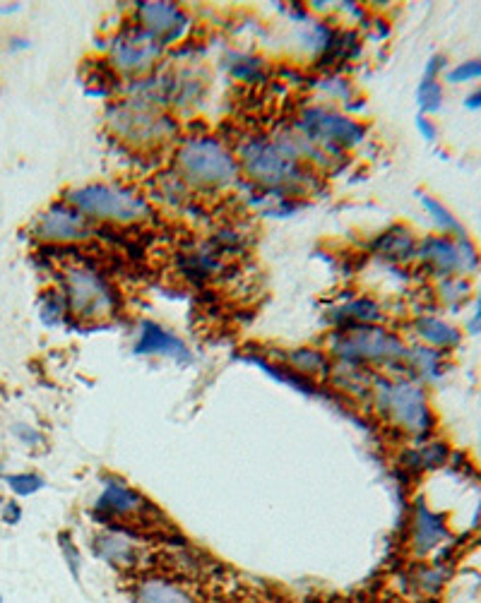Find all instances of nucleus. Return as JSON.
I'll return each mask as SVG.
<instances>
[{"mask_svg":"<svg viewBox=\"0 0 481 603\" xmlns=\"http://www.w3.org/2000/svg\"><path fill=\"white\" fill-rule=\"evenodd\" d=\"M337 322H342L344 327L354 325H376L380 320V306L371 298H354V301L344 303L335 310Z\"/></svg>","mask_w":481,"mask_h":603,"instance_id":"nucleus-21","label":"nucleus"},{"mask_svg":"<svg viewBox=\"0 0 481 603\" xmlns=\"http://www.w3.org/2000/svg\"><path fill=\"white\" fill-rule=\"evenodd\" d=\"M457 246H460V258H462V277L465 274H474L481 265V255L477 246L469 241V236H457Z\"/></svg>","mask_w":481,"mask_h":603,"instance_id":"nucleus-31","label":"nucleus"},{"mask_svg":"<svg viewBox=\"0 0 481 603\" xmlns=\"http://www.w3.org/2000/svg\"><path fill=\"white\" fill-rule=\"evenodd\" d=\"M92 543L97 558L114 567H135L142 560V546L135 541V536L118 529L116 524H111V529L94 536Z\"/></svg>","mask_w":481,"mask_h":603,"instance_id":"nucleus-14","label":"nucleus"},{"mask_svg":"<svg viewBox=\"0 0 481 603\" xmlns=\"http://www.w3.org/2000/svg\"><path fill=\"white\" fill-rule=\"evenodd\" d=\"M239 159L243 171L253 178L255 183L263 185L275 193H287V190H304L306 171L301 161L282 152L275 142L267 140H248L239 149Z\"/></svg>","mask_w":481,"mask_h":603,"instance_id":"nucleus-4","label":"nucleus"},{"mask_svg":"<svg viewBox=\"0 0 481 603\" xmlns=\"http://www.w3.org/2000/svg\"><path fill=\"white\" fill-rule=\"evenodd\" d=\"M373 402L385 419L414 438H426L436 428V416L429 407L426 392L414 380L376 378Z\"/></svg>","mask_w":481,"mask_h":603,"instance_id":"nucleus-1","label":"nucleus"},{"mask_svg":"<svg viewBox=\"0 0 481 603\" xmlns=\"http://www.w3.org/2000/svg\"><path fill=\"white\" fill-rule=\"evenodd\" d=\"M106 121L116 135L133 145H152V142H164L176 135L174 121L166 118L154 101L140 97L109 106Z\"/></svg>","mask_w":481,"mask_h":603,"instance_id":"nucleus-6","label":"nucleus"},{"mask_svg":"<svg viewBox=\"0 0 481 603\" xmlns=\"http://www.w3.org/2000/svg\"><path fill=\"white\" fill-rule=\"evenodd\" d=\"M58 543H61L63 558H65V563H68L70 572H73L75 577H80L82 558H80V551H77V548H75L73 539H70V534H61V536H58Z\"/></svg>","mask_w":481,"mask_h":603,"instance_id":"nucleus-33","label":"nucleus"},{"mask_svg":"<svg viewBox=\"0 0 481 603\" xmlns=\"http://www.w3.org/2000/svg\"><path fill=\"white\" fill-rule=\"evenodd\" d=\"M417 130H419L421 137H424L426 142H433L438 137L436 125H433L426 116H417Z\"/></svg>","mask_w":481,"mask_h":603,"instance_id":"nucleus-37","label":"nucleus"},{"mask_svg":"<svg viewBox=\"0 0 481 603\" xmlns=\"http://www.w3.org/2000/svg\"><path fill=\"white\" fill-rule=\"evenodd\" d=\"M176 171L188 185L217 190L227 188L239 178V161L212 137H190L178 147Z\"/></svg>","mask_w":481,"mask_h":603,"instance_id":"nucleus-2","label":"nucleus"},{"mask_svg":"<svg viewBox=\"0 0 481 603\" xmlns=\"http://www.w3.org/2000/svg\"><path fill=\"white\" fill-rule=\"evenodd\" d=\"M469 291L472 289H469V282L465 277H448L441 279V284H438V296H441V301L455 310L467 301Z\"/></svg>","mask_w":481,"mask_h":603,"instance_id":"nucleus-26","label":"nucleus"},{"mask_svg":"<svg viewBox=\"0 0 481 603\" xmlns=\"http://www.w3.org/2000/svg\"><path fill=\"white\" fill-rule=\"evenodd\" d=\"M65 303L68 310L82 320L111 318L116 313V291L97 270L87 265L68 267L63 274Z\"/></svg>","mask_w":481,"mask_h":603,"instance_id":"nucleus-7","label":"nucleus"},{"mask_svg":"<svg viewBox=\"0 0 481 603\" xmlns=\"http://www.w3.org/2000/svg\"><path fill=\"white\" fill-rule=\"evenodd\" d=\"M332 351L344 363H400L405 361L407 346L393 332L378 325L342 327L332 337Z\"/></svg>","mask_w":481,"mask_h":603,"instance_id":"nucleus-5","label":"nucleus"},{"mask_svg":"<svg viewBox=\"0 0 481 603\" xmlns=\"http://www.w3.org/2000/svg\"><path fill=\"white\" fill-rule=\"evenodd\" d=\"M138 22L140 29L152 34L159 44L181 39L188 29V15L181 5L176 3H138Z\"/></svg>","mask_w":481,"mask_h":603,"instance_id":"nucleus-11","label":"nucleus"},{"mask_svg":"<svg viewBox=\"0 0 481 603\" xmlns=\"http://www.w3.org/2000/svg\"><path fill=\"white\" fill-rule=\"evenodd\" d=\"M465 106H467V109H472V111L481 109V87L474 89V92L469 94V97L465 99Z\"/></svg>","mask_w":481,"mask_h":603,"instance_id":"nucleus-39","label":"nucleus"},{"mask_svg":"<svg viewBox=\"0 0 481 603\" xmlns=\"http://www.w3.org/2000/svg\"><path fill=\"white\" fill-rule=\"evenodd\" d=\"M15 438L20 440V443H25L27 447H37L44 443V438H41L39 431H34L32 426H27V423H17V426L13 428Z\"/></svg>","mask_w":481,"mask_h":603,"instance_id":"nucleus-35","label":"nucleus"},{"mask_svg":"<svg viewBox=\"0 0 481 603\" xmlns=\"http://www.w3.org/2000/svg\"><path fill=\"white\" fill-rule=\"evenodd\" d=\"M296 133L304 135L311 145H316L323 154L340 157L344 149H352L364 140V125L352 121L340 111L313 106L301 113L296 123Z\"/></svg>","mask_w":481,"mask_h":603,"instance_id":"nucleus-8","label":"nucleus"},{"mask_svg":"<svg viewBox=\"0 0 481 603\" xmlns=\"http://www.w3.org/2000/svg\"><path fill=\"white\" fill-rule=\"evenodd\" d=\"M417 197H419L421 207L426 210V214H429V217L433 219V224H436L438 229L443 231V236L445 234H453L455 238L465 236V229H462V224L457 222L455 214L450 212L441 200H436V197H431L429 193H421V190H417Z\"/></svg>","mask_w":481,"mask_h":603,"instance_id":"nucleus-23","label":"nucleus"},{"mask_svg":"<svg viewBox=\"0 0 481 603\" xmlns=\"http://www.w3.org/2000/svg\"><path fill=\"white\" fill-rule=\"evenodd\" d=\"M450 531L448 524H445V517L438 515L426 507V503L414 505V515H412V548L417 555H429L431 551H436L441 543L448 541Z\"/></svg>","mask_w":481,"mask_h":603,"instance_id":"nucleus-15","label":"nucleus"},{"mask_svg":"<svg viewBox=\"0 0 481 603\" xmlns=\"http://www.w3.org/2000/svg\"><path fill=\"white\" fill-rule=\"evenodd\" d=\"M417 104L421 109V116H424V113H436L438 109H441L443 87H441V82H438V77H431V75L421 77L419 89H417Z\"/></svg>","mask_w":481,"mask_h":603,"instance_id":"nucleus-25","label":"nucleus"},{"mask_svg":"<svg viewBox=\"0 0 481 603\" xmlns=\"http://www.w3.org/2000/svg\"><path fill=\"white\" fill-rule=\"evenodd\" d=\"M260 63L258 58H248V56H243L241 58V63H236V65H231V70H234V75L236 77H241V80H255V77H260Z\"/></svg>","mask_w":481,"mask_h":603,"instance_id":"nucleus-34","label":"nucleus"},{"mask_svg":"<svg viewBox=\"0 0 481 603\" xmlns=\"http://www.w3.org/2000/svg\"><path fill=\"white\" fill-rule=\"evenodd\" d=\"M135 603H198L181 584L162 577L142 579L135 587Z\"/></svg>","mask_w":481,"mask_h":603,"instance_id":"nucleus-19","label":"nucleus"},{"mask_svg":"<svg viewBox=\"0 0 481 603\" xmlns=\"http://www.w3.org/2000/svg\"><path fill=\"white\" fill-rule=\"evenodd\" d=\"M378 258L390 262H409L417 258V238L407 226H393L373 241Z\"/></svg>","mask_w":481,"mask_h":603,"instance_id":"nucleus-17","label":"nucleus"},{"mask_svg":"<svg viewBox=\"0 0 481 603\" xmlns=\"http://www.w3.org/2000/svg\"><path fill=\"white\" fill-rule=\"evenodd\" d=\"M34 236L46 243H77L89 238V219L68 202H56L49 210L41 212L32 226Z\"/></svg>","mask_w":481,"mask_h":603,"instance_id":"nucleus-10","label":"nucleus"},{"mask_svg":"<svg viewBox=\"0 0 481 603\" xmlns=\"http://www.w3.org/2000/svg\"><path fill=\"white\" fill-rule=\"evenodd\" d=\"M248 361L255 363V366H258L260 370H265V373L272 375V378H277L279 382H284V385L296 387V390H299V392H304V394H313V392H316V387H313L311 382H308L306 378H301L299 373H294V370H279L277 366H272V363L260 361V358H248Z\"/></svg>","mask_w":481,"mask_h":603,"instance_id":"nucleus-27","label":"nucleus"},{"mask_svg":"<svg viewBox=\"0 0 481 603\" xmlns=\"http://www.w3.org/2000/svg\"><path fill=\"white\" fill-rule=\"evenodd\" d=\"M405 363L417 378L429 382H436L445 370L443 351L431 349V346H414V349H407Z\"/></svg>","mask_w":481,"mask_h":603,"instance_id":"nucleus-20","label":"nucleus"},{"mask_svg":"<svg viewBox=\"0 0 481 603\" xmlns=\"http://www.w3.org/2000/svg\"><path fill=\"white\" fill-rule=\"evenodd\" d=\"M412 327L421 342H424L426 346H431V349H438V351L455 349L462 339V334L457 327H453L450 322H445L441 318H436V315H419V318L414 320Z\"/></svg>","mask_w":481,"mask_h":603,"instance_id":"nucleus-18","label":"nucleus"},{"mask_svg":"<svg viewBox=\"0 0 481 603\" xmlns=\"http://www.w3.org/2000/svg\"><path fill=\"white\" fill-rule=\"evenodd\" d=\"M135 356H169L176 358L178 363L190 361L188 346L176 337V334L166 332L157 322H142L138 332V342H135Z\"/></svg>","mask_w":481,"mask_h":603,"instance_id":"nucleus-16","label":"nucleus"},{"mask_svg":"<svg viewBox=\"0 0 481 603\" xmlns=\"http://www.w3.org/2000/svg\"><path fill=\"white\" fill-rule=\"evenodd\" d=\"M65 202L87 219L114 224H135L150 217V205L133 188L116 183H89L65 193Z\"/></svg>","mask_w":481,"mask_h":603,"instance_id":"nucleus-3","label":"nucleus"},{"mask_svg":"<svg viewBox=\"0 0 481 603\" xmlns=\"http://www.w3.org/2000/svg\"><path fill=\"white\" fill-rule=\"evenodd\" d=\"M467 332L469 334H481V289L477 294V301H474L472 318H469V322H467Z\"/></svg>","mask_w":481,"mask_h":603,"instance_id":"nucleus-36","label":"nucleus"},{"mask_svg":"<svg viewBox=\"0 0 481 603\" xmlns=\"http://www.w3.org/2000/svg\"><path fill=\"white\" fill-rule=\"evenodd\" d=\"M162 46L145 29H123L109 46L111 65L123 75H142L162 56Z\"/></svg>","mask_w":481,"mask_h":603,"instance_id":"nucleus-9","label":"nucleus"},{"mask_svg":"<svg viewBox=\"0 0 481 603\" xmlns=\"http://www.w3.org/2000/svg\"><path fill=\"white\" fill-rule=\"evenodd\" d=\"M479 77H481V58H474V61L455 65V68L448 73V82L460 85V82H472V80H479Z\"/></svg>","mask_w":481,"mask_h":603,"instance_id":"nucleus-32","label":"nucleus"},{"mask_svg":"<svg viewBox=\"0 0 481 603\" xmlns=\"http://www.w3.org/2000/svg\"><path fill=\"white\" fill-rule=\"evenodd\" d=\"M5 483H8L10 491H13L15 495H20V498H27V495L39 493L41 488H44V479H41L39 474H32V471H27V474L8 476Z\"/></svg>","mask_w":481,"mask_h":603,"instance_id":"nucleus-30","label":"nucleus"},{"mask_svg":"<svg viewBox=\"0 0 481 603\" xmlns=\"http://www.w3.org/2000/svg\"><path fill=\"white\" fill-rule=\"evenodd\" d=\"M147 510H152V505L147 503L130 483L116 479V476L104 479L102 495H99L97 500V515H102L106 522H109V519H128L135 515H145Z\"/></svg>","mask_w":481,"mask_h":603,"instance_id":"nucleus-12","label":"nucleus"},{"mask_svg":"<svg viewBox=\"0 0 481 603\" xmlns=\"http://www.w3.org/2000/svg\"><path fill=\"white\" fill-rule=\"evenodd\" d=\"M3 519L5 524H17L22 519V510L17 503H5L3 507Z\"/></svg>","mask_w":481,"mask_h":603,"instance_id":"nucleus-38","label":"nucleus"},{"mask_svg":"<svg viewBox=\"0 0 481 603\" xmlns=\"http://www.w3.org/2000/svg\"><path fill=\"white\" fill-rule=\"evenodd\" d=\"M445 459H448V447L443 443H429L405 452L402 462H405V469L409 471H433L443 467Z\"/></svg>","mask_w":481,"mask_h":603,"instance_id":"nucleus-22","label":"nucleus"},{"mask_svg":"<svg viewBox=\"0 0 481 603\" xmlns=\"http://www.w3.org/2000/svg\"><path fill=\"white\" fill-rule=\"evenodd\" d=\"M417 258L433 277H462V258L457 238L426 236L417 246Z\"/></svg>","mask_w":481,"mask_h":603,"instance_id":"nucleus-13","label":"nucleus"},{"mask_svg":"<svg viewBox=\"0 0 481 603\" xmlns=\"http://www.w3.org/2000/svg\"><path fill=\"white\" fill-rule=\"evenodd\" d=\"M68 313V303H65V296L56 294V291H51V294H46L41 298V318H44L46 325H58V322L63 320V315Z\"/></svg>","mask_w":481,"mask_h":603,"instance_id":"nucleus-29","label":"nucleus"},{"mask_svg":"<svg viewBox=\"0 0 481 603\" xmlns=\"http://www.w3.org/2000/svg\"><path fill=\"white\" fill-rule=\"evenodd\" d=\"M443 582H445V570L441 565H426L414 572V587L426 596L438 594V591L443 589Z\"/></svg>","mask_w":481,"mask_h":603,"instance_id":"nucleus-28","label":"nucleus"},{"mask_svg":"<svg viewBox=\"0 0 481 603\" xmlns=\"http://www.w3.org/2000/svg\"><path fill=\"white\" fill-rule=\"evenodd\" d=\"M289 366H292L294 373H299L301 378H311V375H328L330 373V363L320 351L313 349H296L289 351L287 356Z\"/></svg>","mask_w":481,"mask_h":603,"instance_id":"nucleus-24","label":"nucleus"}]
</instances>
